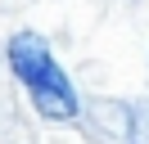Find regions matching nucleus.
Listing matches in <instances>:
<instances>
[{
  "instance_id": "nucleus-1",
  "label": "nucleus",
  "mask_w": 149,
  "mask_h": 144,
  "mask_svg": "<svg viewBox=\"0 0 149 144\" xmlns=\"http://www.w3.org/2000/svg\"><path fill=\"white\" fill-rule=\"evenodd\" d=\"M5 59H9V72L23 81V90L32 95V108L45 122H72L81 113L72 77L59 68V59L50 54V45H45L41 32H32V27L14 32L9 45H5Z\"/></svg>"
},
{
  "instance_id": "nucleus-2",
  "label": "nucleus",
  "mask_w": 149,
  "mask_h": 144,
  "mask_svg": "<svg viewBox=\"0 0 149 144\" xmlns=\"http://www.w3.org/2000/svg\"><path fill=\"white\" fill-rule=\"evenodd\" d=\"M127 144H149V99L127 108Z\"/></svg>"
}]
</instances>
